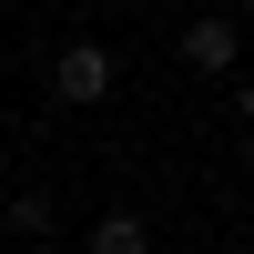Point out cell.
Segmentation results:
<instances>
[{
    "instance_id": "obj_1",
    "label": "cell",
    "mask_w": 254,
    "mask_h": 254,
    "mask_svg": "<svg viewBox=\"0 0 254 254\" xmlns=\"http://www.w3.org/2000/svg\"><path fill=\"white\" fill-rule=\"evenodd\" d=\"M112 51H102V41H61L51 51V102H71V112H92V102H112Z\"/></svg>"
},
{
    "instance_id": "obj_2",
    "label": "cell",
    "mask_w": 254,
    "mask_h": 254,
    "mask_svg": "<svg viewBox=\"0 0 254 254\" xmlns=\"http://www.w3.org/2000/svg\"><path fill=\"white\" fill-rule=\"evenodd\" d=\"M234 51H244V41H234V20H224V10L183 20V71H234Z\"/></svg>"
},
{
    "instance_id": "obj_3",
    "label": "cell",
    "mask_w": 254,
    "mask_h": 254,
    "mask_svg": "<svg viewBox=\"0 0 254 254\" xmlns=\"http://www.w3.org/2000/svg\"><path fill=\"white\" fill-rule=\"evenodd\" d=\"M81 254H153V224H142L132 203H112V214H102L92 234H81Z\"/></svg>"
},
{
    "instance_id": "obj_4",
    "label": "cell",
    "mask_w": 254,
    "mask_h": 254,
    "mask_svg": "<svg viewBox=\"0 0 254 254\" xmlns=\"http://www.w3.org/2000/svg\"><path fill=\"white\" fill-rule=\"evenodd\" d=\"M0 224H10L20 244H51V234H61V203H51V193H20L10 214H0Z\"/></svg>"
}]
</instances>
